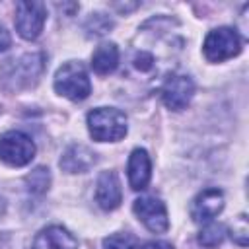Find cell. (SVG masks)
<instances>
[{"label":"cell","mask_w":249,"mask_h":249,"mask_svg":"<svg viewBox=\"0 0 249 249\" xmlns=\"http://www.w3.org/2000/svg\"><path fill=\"white\" fill-rule=\"evenodd\" d=\"M49 183H51V175H49V169H45V167H37V169H33V171L25 177L27 189H29L31 193H35V195L45 193V191L49 189Z\"/></svg>","instance_id":"16"},{"label":"cell","mask_w":249,"mask_h":249,"mask_svg":"<svg viewBox=\"0 0 249 249\" xmlns=\"http://www.w3.org/2000/svg\"><path fill=\"white\" fill-rule=\"evenodd\" d=\"M241 37L235 33V29L230 27H218L212 29L204 39V56L210 62H222L226 58H231L239 54L241 51Z\"/></svg>","instance_id":"5"},{"label":"cell","mask_w":249,"mask_h":249,"mask_svg":"<svg viewBox=\"0 0 249 249\" xmlns=\"http://www.w3.org/2000/svg\"><path fill=\"white\" fill-rule=\"evenodd\" d=\"M224 210V193L220 189H204L196 195L191 206V218L196 224L212 222Z\"/></svg>","instance_id":"9"},{"label":"cell","mask_w":249,"mask_h":249,"mask_svg":"<svg viewBox=\"0 0 249 249\" xmlns=\"http://www.w3.org/2000/svg\"><path fill=\"white\" fill-rule=\"evenodd\" d=\"M152 64H154V58H152V54H148V53H138V54L134 56V66H136L138 70H150Z\"/></svg>","instance_id":"18"},{"label":"cell","mask_w":249,"mask_h":249,"mask_svg":"<svg viewBox=\"0 0 249 249\" xmlns=\"http://www.w3.org/2000/svg\"><path fill=\"white\" fill-rule=\"evenodd\" d=\"M95 163V154L82 146V144H74L70 146L62 158H60V167L68 173H80V171H88L91 165Z\"/></svg>","instance_id":"13"},{"label":"cell","mask_w":249,"mask_h":249,"mask_svg":"<svg viewBox=\"0 0 249 249\" xmlns=\"http://www.w3.org/2000/svg\"><path fill=\"white\" fill-rule=\"evenodd\" d=\"M35 156L33 140L21 130H10L0 136V160L12 167L27 165Z\"/></svg>","instance_id":"4"},{"label":"cell","mask_w":249,"mask_h":249,"mask_svg":"<svg viewBox=\"0 0 249 249\" xmlns=\"http://www.w3.org/2000/svg\"><path fill=\"white\" fill-rule=\"evenodd\" d=\"M119 64V49L115 43H101L91 54V68L105 76L111 74Z\"/></svg>","instance_id":"14"},{"label":"cell","mask_w":249,"mask_h":249,"mask_svg":"<svg viewBox=\"0 0 249 249\" xmlns=\"http://www.w3.org/2000/svg\"><path fill=\"white\" fill-rule=\"evenodd\" d=\"M10 43H12L10 33H8L4 27H0V53H2V51H6V49L10 47Z\"/></svg>","instance_id":"19"},{"label":"cell","mask_w":249,"mask_h":249,"mask_svg":"<svg viewBox=\"0 0 249 249\" xmlns=\"http://www.w3.org/2000/svg\"><path fill=\"white\" fill-rule=\"evenodd\" d=\"M123 193H121V183L113 171H103L97 179L95 187V200L103 210H115L121 204Z\"/></svg>","instance_id":"11"},{"label":"cell","mask_w":249,"mask_h":249,"mask_svg":"<svg viewBox=\"0 0 249 249\" xmlns=\"http://www.w3.org/2000/svg\"><path fill=\"white\" fill-rule=\"evenodd\" d=\"M224 239H226V228L222 224H214V222H208L198 233V243L206 249L218 247Z\"/></svg>","instance_id":"15"},{"label":"cell","mask_w":249,"mask_h":249,"mask_svg":"<svg viewBox=\"0 0 249 249\" xmlns=\"http://www.w3.org/2000/svg\"><path fill=\"white\" fill-rule=\"evenodd\" d=\"M54 89L72 101L86 99L91 93V84L86 68L80 62L62 64L54 74Z\"/></svg>","instance_id":"3"},{"label":"cell","mask_w":249,"mask_h":249,"mask_svg":"<svg viewBox=\"0 0 249 249\" xmlns=\"http://www.w3.org/2000/svg\"><path fill=\"white\" fill-rule=\"evenodd\" d=\"M33 249H78V241L66 228L49 226L37 233Z\"/></svg>","instance_id":"10"},{"label":"cell","mask_w":249,"mask_h":249,"mask_svg":"<svg viewBox=\"0 0 249 249\" xmlns=\"http://www.w3.org/2000/svg\"><path fill=\"white\" fill-rule=\"evenodd\" d=\"M88 128L97 142H115L126 134V115L113 107H97L88 113Z\"/></svg>","instance_id":"1"},{"label":"cell","mask_w":249,"mask_h":249,"mask_svg":"<svg viewBox=\"0 0 249 249\" xmlns=\"http://www.w3.org/2000/svg\"><path fill=\"white\" fill-rule=\"evenodd\" d=\"M43 70V54H25L18 60H8L0 70V86L4 89H19L29 86Z\"/></svg>","instance_id":"2"},{"label":"cell","mask_w":249,"mask_h":249,"mask_svg":"<svg viewBox=\"0 0 249 249\" xmlns=\"http://www.w3.org/2000/svg\"><path fill=\"white\" fill-rule=\"evenodd\" d=\"M142 249H173L169 243H163V241H152L148 245H144Z\"/></svg>","instance_id":"20"},{"label":"cell","mask_w":249,"mask_h":249,"mask_svg":"<svg viewBox=\"0 0 249 249\" xmlns=\"http://www.w3.org/2000/svg\"><path fill=\"white\" fill-rule=\"evenodd\" d=\"M136 245H138V241L130 233H113L103 239L105 249H136Z\"/></svg>","instance_id":"17"},{"label":"cell","mask_w":249,"mask_h":249,"mask_svg":"<svg viewBox=\"0 0 249 249\" xmlns=\"http://www.w3.org/2000/svg\"><path fill=\"white\" fill-rule=\"evenodd\" d=\"M134 214L138 216V220L154 233H163L169 228V220H167V210L165 204L160 198L154 196H142L136 198L132 204Z\"/></svg>","instance_id":"7"},{"label":"cell","mask_w":249,"mask_h":249,"mask_svg":"<svg viewBox=\"0 0 249 249\" xmlns=\"http://www.w3.org/2000/svg\"><path fill=\"white\" fill-rule=\"evenodd\" d=\"M128 183L134 191H142L146 189L148 181H150V158L148 152L142 148L132 150L130 158H128Z\"/></svg>","instance_id":"12"},{"label":"cell","mask_w":249,"mask_h":249,"mask_svg":"<svg viewBox=\"0 0 249 249\" xmlns=\"http://www.w3.org/2000/svg\"><path fill=\"white\" fill-rule=\"evenodd\" d=\"M47 19V8L43 2H18L16 4V29L18 33L31 41L43 31Z\"/></svg>","instance_id":"6"},{"label":"cell","mask_w":249,"mask_h":249,"mask_svg":"<svg viewBox=\"0 0 249 249\" xmlns=\"http://www.w3.org/2000/svg\"><path fill=\"white\" fill-rule=\"evenodd\" d=\"M193 95H195V84L189 76H181V74L169 76L161 88V99L173 111L185 109L191 103Z\"/></svg>","instance_id":"8"}]
</instances>
